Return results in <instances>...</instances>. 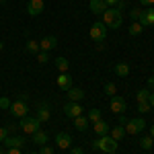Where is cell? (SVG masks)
I'll return each mask as SVG.
<instances>
[{
  "label": "cell",
  "instance_id": "e0dca14e",
  "mask_svg": "<svg viewBox=\"0 0 154 154\" xmlns=\"http://www.w3.org/2000/svg\"><path fill=\"white\" fill-rule=\"evenodd\" d=\"M66 97H68V101H72V103H78V101H82L84 99V91L82 88H68L66 91Z\"/></svg>",
  "mask_w": 154,
  "mask_h": 154
},
{
  "label": "cell",
  "instance_id": "ee69618b",
  "mask_svg": "<svg viewBox=\"0 0 154 154\" xmlns=\"http://www.w3.org/2000/svg\"><path fill=\"white\" fill-rule=\"evenodd\" d=\"M2 49H4V43H2V41H0V51H2Z\"/></svg>",
  "mask_w": 154,
  "mask_h": 154
},
{
  "label": "cell",
  "instance_id": "4316f807",
  "mask_svg": "<svg viewBox=\"0 0 154 154\" xmlns=\"http://www.w3.org/2000/svg\"><path fill=\"white\" fill-rule=\"evenodd\" d=\"M148 97H150L148 88H140V91L136 93V101H138V103H146V101H148Z\"/></svg>",
  "mask_w": 154,
  "mask_h": 154
},
{
  "label": "cell",
  "instance_id": "f546056e",
  "mask_svg": "<svg viewBox=\"0 0 154 154\" xmlns=\"http://www.w3.org/2000/svg\"><path fill=\"white\" fill-rule=\"evenodd\" d=\"M35 56H37V62H39V64H48V60H49L48 51H39V54H35Z\"/></svg>",
  "mask_w": 154,
  "mask_h": 154
},
{
  "label": "cell",
  "instance_id": "484cf974",
  "mask_svg": "<svg viewBox=\"0 0 154 154\" xmlns=\"http://www.w3.org/2000/svg\"><path fill=\"white\" fill-rule=\"evenodd\" d=\"M142 31H144V27L138 21H134V23L130 25V35L131 37H138V35H142Z\"/></svg>",
  "mask_w": 154,
  "mask_h": 154
},
{
  "label": "cell",
  "instance_id": "bcb514c9",
  "mask_svg": "<svg viewBox=\"0 0 154 154\" xmlns=\"http://www.w3.org/2000/svg\"><path fill=\"white\" fill-rule=\"evenodd\" d=\"M31 154H39V152H31Z\"/></svg>",
  "mask_w": 154,
  "mask_h": 154
},
{
  "label": "cell",
  "instance_id": "f35d334b",
  "mask_svg": "<svg viewBox=\"0 0 154 154\" xmlns=\"http://www.w3.org/2000/svg\"><path fill=\"white\" fill-rule=\"evenodd\" d=\"M70 154H84V152H82V148H72Z\"/></svg>",
  "mask_w": 154,
  "mask_h": 154
},
{
  "label": "cell",
  "instance_id": "52a82bcc",
  "mask_svg": "<svg viewBox=\"0 0 154 154\" xmlns=\"http://www.w3.org/2000/svg\"><path fill=\"white\" fill-rule=\"evenodd\" d=\"M111 111L113 113H117V115H123V111L128 109V103H125V99L123 97H119V95H115V97H111Z\"/></svg>",
  "mask_w": 154,
  "mask_h": 154
},
{
  "label": "cell",
  "instance_id": "d6986e66",
  "mask_svg": "<svg viewBox=\"0 0 154 154\" xmlns=\"http://www.w3.org/2000/svg\"><path fill=\"white\" fill-rule=\"evenodd\" d=\"M109 136H111L115 142H119V140H123V138H125V128H123V125H115V128H111V130H109Z\"/></svg>",
  "mask_w": 154,
  "mask_h": 154
},
{
  "label": "cell",
  "instance_id": "1f68e13d",
  "mask_svg": "<svg viewBox=\"0 0 154 154\" xmlns=\"http://www.w3.org/2000/svg\"><path fill=\"white\" fill-rule=\"evenodd\" d=\"M150 109H152V107H150L148 101H146V103H138V111H140V113H148Z\"/></svg>",
  "mask_w": 154,
  "mask_h": 154
},
{
  "label": "cell",
  "instance_id": "d590c367",
  "mask_svg": "<svg viewBox=\"0 0 154 154\" xmlns=\"http://www.w3.org/2000/svg\"><path fill=\"white\" fill-rule=\"evenodd\" d=\"M6 154H21V148H6Z\"/></svg>",
  "mask_w": 154,
  "mask_h": 154
},
{
  "label": "cell",
  "instance_id": "74e56055",
  "mask_svg": "<svg viewBox=\"0 0 154 154\" xmlns=\"http://www.w3.org/2000/svg\"><path fill=\"white\" fill-rule=\"evenodd\" d=\"M140 4H144V6H152L154 0H140Z\"/></svg>",
  "mask_w": 154,
  "mask_h": 154
},
{
  "label": "cell",
  "instance_id": "7a4b0ae2",
  "mask_svg": "<svg viewBox=\"0 0 154 154\" xmlns=\"http://www.w3.org/2000/svg\"><path fill=\"white\" fill-rule=\"evenodd\" d=\"M93 150H101V152H117V142L107 134V136H99L93 142Z\"/></svg>",
  "mask_w": 154,
  "mask_h": 154
},
{
  "label": "cell",
  "instance_id": "f1b7e54d",
  "mask_svg": "<svg viewBox=\"0 0 154 154\" xmlns=\"http://www.w3.org/2000/svg\"><path fill=\"white\" fill-rule=\"evenodd\" d=\"M105 93L109 97H115V95H117V86H115V82H107L105 84Z\"/></svg>",
  "mask_w": 154,
  "mask_h": 154
},
{
  "label": "cell",
  "instance_id": "8fae6325",
  "mask_svg": "<svg viewBox=\"0 0 154 154\" xmlns=\"http://www.w3.org/2000/svg\"><path fill=\"white\" fill-rule=\"evenodd\" d=\"M25 144L27 142H25L23 136H8V138L2 142V146H4V148H23Z\"/></svg>",
  "mask_w": 154,
  "mask_h": 154
},
{
  "label": "cell",
  "instance_id": "cb8c5ba5",
  "mask_svg": "<svg viewBox=\"0 0 154 154\" xmlns=\"http://www.w3.org/2000/svg\"><path fill=\"white\" fill-rule=\"evenodd\" d=\"M152 146H154V138L150 136V134H148V136H144L142 140H140V148H142V150H150Z\"/></svg>",
  "mask_w": 154,
  "mask_h": 154
},
{
  "label": "cell",
  "instance_id": "7c38bea8",
  "mask_svg": "<svg viewBox=\"0 0 154 154\" xmlns=\"http://www.w3.org/2000/svg\"><path fill=\"white\" fill-rule=\"evenodd\" d=\"M56 45H58V39L54 35H48V37H43V39L39 41V49H41V51H48V54L56 48Z\"/></svg>",
  "mask_w": 154,
  "mask_h": 154
},
{
  "label": "cell",
  "instance_id": "d6a6232c",
  "mask_svg": "<svg viewBox=\"0 0 154 154\" xmlns=\"http://www.w3.org/2000/svg\"><path fill=\"white\" fill-rule=\"evenodd\" d=\"M11 99H8V97H2V99H0V109H11Z\"/></svg>",
  "mask_w": 154,
  "mask_h": 154
},
{
  "label": "cell",
  "instance_id": "6da1fadb",
  "mask_svg": "<svg viewBox=\"0 0 154 154\" xmlns=\"http://www.w3.org/2000/svg\"><path fill=\"white\" fill-rule=\"evenodd\" d=\"M101 19H103V25H105L107 29H119V27H121V21H123L121 11L113 8V6H109V8L101 14Z\"/></svg>",
  "mask_w": 154,
  "mask_h": 154
},
{
  "label": "cell",
  "instance_id": "8992f818",
  "mask_svg": "<svg viewBox=\"0 0 154 154\" xmlns=\"http://www.w3.org/2000/svg\"><path fill=\"white\" fill-rule=\"evenodd\" d=\"M39 125H41V121L37 117H29V115H27V117L21 119V130H23L25 134H31V136H33L37 130H41Z\"/></svg>",
  "mask_w": 154,
  "mask_h": 154
},
{
  "label": "cell",
  "instance_id": "d4e9b609",
  "mask_svg": "<svg viewBox=\"0 0 154 154\" xmlns=\"http://www.w3.org/2000/svg\"><path fill=\"white\" fill-rule=\"evenodd\" d=\"M56 68L60 70V74H62V72H68V68H70V62H68L66 58H58V60H56Z\"/></svg>",
  "mask_w": 154,
  "mask_h": 154
},
{
  "label": "cell",
  "instance_id": "9a60e30c",
  "mask_svg": "<svg viewBox=\"0 0 154 154\" xmlns=\"http://www.w3.org/2000/svg\"><path fill=\"white\" fill-rule=\"evenodd\" d=\"M88 6H91V12L97 14V17H99V14H103V12L109 8L105 0H91V4H88Z\"/></svg>",
  "mask_w": 154,
  "mask_h": 154
},
{
  "label": "cell",
  "instance_id": "5bb4252c",
  "mask_svg": "<svg viewBox=\"0 0 154 154\" xmlns=\"http://www.w3.org/2000/svg\"><path fill=\"white\" fill-rule=\"evenodd\" d=\"M56 144H58V148H62V150L70 148V146H72V138H70V134H66V131H60L58 136H56Z\"/></svg>",
  "mask_w": 154,
  "mask_h": 154
},
{
  "label": "cell",
  "instance_id": "c3c4849f",
  "mask_svg": "<svg viewBox=\"0 0 154 154\" xmlns=\"http://www.w3.org/2000/svg\"><path fill=\"white\" fill-rule=\"evenodd\" d=\"M152 148H154V146H152Z\"/></svg>",
  "mask_w": 154,
  "mask_h": 154
},
{
  "label": "cell",
  "instance_id": "836d02e7",
  "mask_svg": "<svg viewBox=\"0 0 154 154\" xmlns=\"http://www.w3.org/2000/svg\"><path fill=\"white\" fill-rule=\"evenodd\" d=\"M8 134H11V131H8V128H0V144L8 138Z\"/></svg>",
  "mask_w": 154,
  "mask_h": 154
},
{
  "label": "cell",
  "instance_id": "4dcf8cb0",
  "mask_svg": "<svg viewBox=\"0 0 154 154\" xmlns=\"http://www.w3.org/2000/svg\"><path fill=\"white\" fill-rule=\"evenodd\" d=\"M140 14H142V8H138V6H134V8L130 11V17L134 19V21H138V19H140Z\"/></svg>",
  "mask_w": 154,
  "mask_h": 154
},
{
  "label": "cell",
  "instance_id": "3957f363",
  "mask_svg": "<svg viewBox=\"0 0 154 154\" xmlns=\"http://www.w3.org/2000/svg\"><path fill=\"white\" fill-rule=\"evenodd\" d=\"M11 113L14 115V117H19V119H23L27 117V113H29V105H27V95H21L17 101H12L11 103Z\"/></svg>",
  "mask_w": 154,
  "mask_h": 154
},
{
  "label": "cell",
  "instance_id": "2e32d148",
  "mask_svg": "<svg viewBox=\"0 0 154 154\" xmlns=\"http://www.w3.org/2000/svg\"><path fill=\"white\" fill-rule=\"evenodd\" d=\"M35 117L41 121V123H45V121H49V117H51V111H49V107L45 105V103H41V105L37 107V113Z\"/></svg>",
  "mask_w": 154,
  "mask_h": 154
},
{
  "label": "cell",
  "instance_id": "ac0fdd59",
  "mask_svg": "<svg viewBox=\"0 0 154 154\" xmlns=\"http://www.w3.org/2000/svg\"><path fill=\"white\" fill-rule=\"evenodd\" d=\"M93 130H95V134H97V136H107L111 128H109V123H107V121L99 119L97 123H93Z\"/></svg>",
  "mask_w": 154,
  "mask_h": 154
},
{
  "label": "cell",
  "instance_id": "e575fe53",
  "mask_svg": "<svg viewBox=\"0 0 154 154\" xmlns=\"http://www.w3.org/2000/svg\"><path fill=\"white\" fill-rule=\"evenodd\" d=\"M39 154H54V148L43 144V146H41V150H39Z\"/></svg>",
  "mask_w": 154,
  "mask_h": 154
},
{
  "label": "cell",
  "instance_id": "f6af8a7d",
  "mask_svg": "<svg viewBox=\"0 0 154 154\" xmlns=\"http://www.w3.org/2000/svg\"><path fill=\"white\" fill-rule=\"evenodd\" d=\"M107 154H117V152H107Z\"/></svg>",
  "mask_w": 154,
  "mask_h": 154
},
{
  "label": "cell",
  "instance_id": "8d00e7d4",
  "mask_svg": "<svg viewBox=\"0 0 154 154\" xmlns=\"http://www.w3.org/2000/svg\"><path fill=\"white\" fill-rule=\"evenodd\" d=\"M105 2H107V6H113V8H115V6H117L121 0H105Z\"/></svg>",
  "mask_w": 154,
  "mask_h": 154
},
{
  "label": "cell",
  "instance_id": "277c9868",
  "mask_svg": "<svg viewBox=\"0 0 154 154\" xmlns=\"http://www.w3.org/2000/svg\"><path fill=\"white\" fill-rule=\"evenodd\" d=\"M88 35H91V39H93V41H97V43L105 41V37H107V27L103 25V21H97V23L91 25Z\"/></svg>",
  "mask_w": 154,
  "mask_h": 154
},
{
  "label": "cell",
  "instance_id": "b9f144b4",
  "mask_svg": "<svg viewBox=\"0 0 154 154\" xmlns=\"http://www.w3.org/2000/svg\"><path fill=\"white\" fill-rule=\"evenodd\" d=\"M150 136H152V138H154V125H152V128H150Z\"/></svg>",
  "mask_w": 154,
  "mask_h": 154
},
{
  "label": "cell",
  "instance_id": "7dc6e473",
  "mask_svg": "<svg viewBox=\"0 0 154 154\" xmlns=\"http://www.w3.org/2000/svg\"><path fill=\"white\" fill-rule=\"evenodd\" d=\"M0 2H6V0H0Z\"/></svg>",
  "mask_w": 154,
  "mask_h": 154
},
{
  "label": "cell",
  "instance_id": "ab89813d",
  "mask_svg": "<svg viewBox=\"0 0 154 154\" xmlns=\"http://www.w3.org/2000/svg\"><path fill=\"white\" fill-rule=\"evenodd\" d=\"M148 86L154 91V76H148Z\"/></svg>",
  "mask_w": 154,
  "mask_h": 154
},
{
  "label": "cell",
  "instance_id": "603a6c76",
  "mask_svg": "<svg viewBox=\"0 0 154 154\" xmlns=\"http://www.w3.org/2000/svg\"><path fill=\"white\" fill-rule=\"evenodd\" d=\"M25 49L29 51V54H39L41 49H39V41L37 39H29L27 41V45H25Z\"/></svg>",
  "mask_w": 154,
  "mask_h": 154
},
{
  "label": "cell",
  "instance_id": "7402d4cb",
  "mask_svg": "<svg viewBox=\"0 0 154 154\" xmlns=\"http://www.w3.org/2000/svg\"><path fill=\"white\" fill-rule=\"evenodd\" d=\"M48 142V134L43 130H37L35 134H33V144H37V146H43V144Z\"/></svg>",
  "mask_w": 154,
  "mask_h": 154
},
{
  "label": "cell",
  "instance_id": "ba28073f",
  "mask_svg": "<svg viewBox=\"0 0 154 154\" xmlns=\"http://www.w3.org/2000/svg\"><path fill=\"white\" fill-rule=\"evenodd\" d=\"M45 8V2L43 0H27V12L31 17H39Z\"/></svg>",
  "mask_w": 154,
  "mask_h": 154
},
{
  "label": "cell",
  "instance_id": "ffe728a7",
  "mask_svg": "<svg viewBox=\"0 0 154 154\" xmlns=\"http://www.w3.org/2000/svg\"><path fill=\"white\" fill-rule=\"evenodd\" d=\"M72 121H74V128H76L78 131H82V134H84V131L88 130V119L84 117V115H78V117H74Z\"/></svg>",
  "mask_w": 154,
  "mask_h": 154
},
{
  "label": "cell",
  "instance_id": "30bf717a",
  "mask_svg": "<svg viewBox=\"0 0 154 154\" xmlns=\"http://www.w3.org/2000/svg\"><path fill=\"white\" fill-rule=\"evenodd\" d=\"M138 23L142 25V27H152V25H154V8H152V6H148L146 11H142L140 19H138Z\"/></svg>",
  "mask_w": 154,
  "mask_h": 154
},
{
  "label": "cell",
  "instance_id": "7bdbcfd3",
  "mask_svg": "<svg viewBox=\"0 0 154 154\" xmlns=\"http://www.w3.org/2000/svg\"><path fill=\"white\" fill-rule=\"evenodd\" d=\"M0 154H6V150H4V148H2V146H0Z\"/></svg>",
  "mask_w": 154,
  "mask_h": 154
},
{
  "label": "cell",
  "instance_id": "5b68a950",
  "mask_svg": "<svg viewBox=\"0 0 154 154\" xmlns=\"http://www.w3.org/2000/svg\"><path fill=\"white\" fill-rule=\"evenodd\" d=\"M125 134H130V136H136V134H140V131L146 128V121L142 117H136V119H128L125 121Z\"/></svg>",
  "mask_w": 154,
  "mask_h": 154
},
{
  "label": "cell",
  "instance_id": "60d3db41",
  "mask_svg": "<svg viewBox=\"0 0 154 154\" xmlns=\"http://www.w3.org/2000/svg\"><path fill=\"white\" fill-rule=\"evenodd\" d=\"M148 103H150V107L154 109V93H150V97H148Z\"/></svg>",
  "mask_w": 154,
  "mask_h": 154
},
{
  "label": "cell",
  "instance_id": "4fadbf2b",
  "mask_svg": "<svg viewBox=\"0 0 154 154\" xmlns=\"http://www.w3.org/2000/svg\"><path fill=\"white\" fill-rule=\"evenodd\" d=\"M56 84H58L62 91H68V88H72V76L68 72H62L58 78H56Z\"/></svg>",
  "mask_w": 154,
  "mask_h": 154
},
{
  "label": "cell",
  "instance_id": "9c48e42d",
  "mask_svg": "<svg viewBox=\"0 0 154 154\" xmlns=\"http://www.w3.org/2000/svg\"><path fill=\"white\" fill-rule=\"evenodd\" d=\"M64 115H66L68 119L78 117V115H82V107L78 105V103H72V101H68V103L64 105Z\"/></svg>",
  "mask_w": 154,
  "mask_h": 154
},
{
  "label": "cell",
  "instance_id": "44dd1931",
  "mask_svg": "<svg viewBox=\"0 0 154 154\" xmlns=\"http://www.w3.org/2000/svg\"><path fill=\"white\" fill-rule=\"evenodd\" d=\"M115 74H117V76H121V78L130 76V66H128L125 62H117V64H115Z\"/></svg>",
  "mask_w": 154,
  "mask_h": 154
},
{
  "label": "cell",
  "instance_id": "83f0119b",
  "mask_svg": "<svg viewBox=\"0 0 154 154\" xmlns=\"http://www.w3.org/2000/svg\"><path fill=\"white\" fill-rule=\"evenodd\" d=\"M86 119H88V121H93V123H97V121L101 119V111H99V109H91V111H88V115H86Z\"/></svg>",
  "mask_w": 154,
  "mask_h": 154
}]
</instances>
